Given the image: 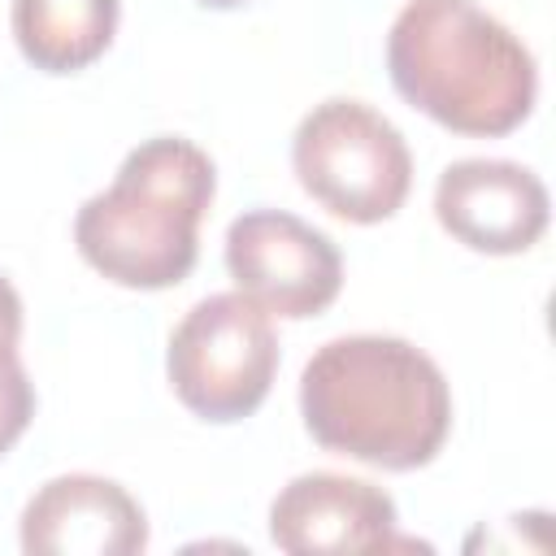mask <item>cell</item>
<instances>
[{"instance_id":"1","label":"cell","mask_w":556,"mask_h":556,"mask_svg":"<svg viewBox=\"0 0 556 556\" xmlns=\"http://www.w3.org/2000/svg\"><path fill=\"white\" fill-rule=\"evenodd\" d=\"M304 430L339 456L408 473L439 456L452 430L443 369L408 339L343 334L321 343L300 374Z\"/></svg>"},{"instance_id":"2","label":"cell","mask_w":556,"mask_h":556,"mask_svg":"<svg viewBox=\"0 0 556 556\" xmlns=\"http://www.w3.org/2000/svg\"><path fill=\"white\" fill-rule=\"evenodd\" d=\"M391 87L473 139L517 130L539 96L530 48L478 0H408L387 35Z\"/></svg>"},{"instance_id":"3","label":"cell","mask_w":556,"mask_h":556,"mask_svg":"<svg viewBox=\"0 0 556 556\" xmlns=\"http://www.w3.org/2000/svg\"><path fill=\"white\" fill-rule=\"evenodd\" d=\"M217 169L204 148L178 135L143 139L117 178L74 217L78 256L117 287L161 291L195 269L200 222L213 204Z\"/></svg>"},{"instance_id":"4","label":"cell","mask_w":556,"mask_h":556,"mask_svg":"<svg viewBox=\"0 0 556 556\" xmlns=\"http://www.w3.org/2000/svg\"><path fill=\"white\" fill-rule=\"evenodd\" d=\"M291 169L326 213L356 226L395 217L413 187L404 135L378 109L343 96L304 113L291 139Z\"/></svg>"},{"instance_id":"5","label":"cell","mask_w":556,"mask_h":556,"mask_svg":"<svg viewBox=\"0 0 556 556\" xmlns=\"http://www.w3.org/2000/svg\"><path fill=\"white\" fill-rule=\"evenodd\" d=\"M169 387L204 421L252 417L278 374V334L239 291L204 295L169 334Z\"/></svg>"},{"instance_id":"6","label":"cell","mask_w":556,"mask_h":556,"mask_svg":"<svg viewBox=\"0 0 556 556\" xmlns=\"http://www.w3.org/2000/svg\"><path fill=\"white\" fill-rule=\"evenodd\" d=\"M226 269L261 313L304 321L334 304L343 256L317 226L282 208H252L226 230Z\"/></svg>"},{"instance_id":"7","label":"cell","mask_w":556,"mask_h":556,"mask_svg":"<svg viewBox=\"0 0 556 556\" xmlns=\"http://www.w3.org/2000/svg\"><path fill=\"white\" fill-rule=\"evenodd\" d=\"M547 187L517 161L469 156L452 161L434 182L439 226L486 256H513L539 243L547 230Z\"/></svg>"},{"instance_id":"8","label":"cell","mask_w":556,"mask_h":556,"mask_svg":"<svg viewBox=\"0 0 556 556\" xmlns=\"http://www.w3.org/2000/svg\"><path fill=\"white\" fill-rule=\"evenodd\" d=\"M395 521V500L382 486L343 473H300L269 504V539L291 556L395 547L404 543Z\"/></svg>"},{"instance_id":"9","label":"cell","mask_w":556,"mask_h":556,"mask_svg":"<svg viewBox=\"0 0 556 556\" xmlns=\"http://www.w3.org/2000/svg\"><path fill=\"white\" fill-rule=\"evenodd\" d=\"M148 547V517L135 495L96 473H61L22 508L30 556H135Z\"/></svg>"},{"instance_id":"10","label":"cell","mask_w":556,"mask_h":556,"mask_svg":"<svg viewBox=\"0 0 556 556\" xmlns=\"http://www.w3.org/2000/svg\"><path fill=\"white\" fill-rule=\"evenodd\" d=\"M122 0H13V39L43 74H78L117 35Z\"/></svg>"},{"instance_id":"11","label":"cell","mask_w":556,"mask_h":556,"mask_svg":"<svg viewBox=\"0 0 556 556\" xmlns=\"http://www.w3.org/2000/svg\"><path fill=\"white\" fill-rule=\"evenodd\" d=\"M30 417H35V387L22 369V361H17V352L0 356V456L26 434Z\"/></svg>"},{"instance_id":"12","label":"cell","mask_w":556,"mask_h":556,"mask_svg":"<svg viewBox=\"0 0 556 556\" xmlns=\"http://www.w3.org/2000/svg\"><path fill=\"white\" fill-rule=\"evenodd\" d=\"M17 339H22V295L0 274V356H13Z\"/></svg>"},{"instance_id":"13","label":"cell","mask_w":556,"mask_h":556,"mask_svg":"<svg viewBox=\"0 0 556 556\" xmlns=\"http://www.w3.org/2000/svg\"><path fill=\"white\" fill-rule=\"evenodd\" d=\"M200 4H204V9H239L243 0H200Z\"/></svg>"}]
</instances>
